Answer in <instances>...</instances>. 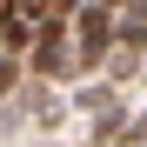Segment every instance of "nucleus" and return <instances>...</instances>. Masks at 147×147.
Listing matches in <instances>:
<instances>
[{"mask_svg":"<svg viewBox=\"0 0 147 147\" xmlns=\"http://www.w3.org/2000/svg\"><path fill=\"white\" fill-rule=\"evenodd\" d=\"M120 127H127V94H120L114 107L87 114V147H114V140H120Z\"/></svg>","mask_w":147,"mask_h":147,"instance_id":"1","label":"nucleus"},{"mask_svg":"<svg viewBox=\"0 0 147 147\" xmlns=\"http://www.w3.org/2000/svg\"><path fill=\"white\" fill-rule=\"evenodd\" d=\"M114 47H140L147 54V0H127L114 13Z\"/></svg>","mask_w":147,"mask_h":147,"instance_id":"2","label":"nucleus"},{"mask_svg":"<svg viewBox=\"0 0 147 147\" xmlns=\"http://www.w3.org/2000/svg\"><path fill=\"white\" fill-rule=\"evenodd\" d=\"M114 100H120V87H114V80H80V87L67 94V107H74V114H100V107H114Z\"/></svg>","mask_w":147,"mask_h":147,"instance_id":"3","label":"nucleus"},{"mask_svg":"<svg viewBox=\"0 0 147 147\" xmlns=\"http://www.w3.org/2000/svg\"><path fill=\"white\" fill-rule=\"evenodd\" d=\"M140 67H147V54H140V47H114V54H107V67H100V80H114V87H127V80H134Z\"/></svg>","mask_w":147,"mask_h":147,"instance_id":"4","label":"nucleus"},{"mask_svg":"<svg viewBox=\"0 0 147 147\" xmlns=\"http://www.w3.org/2000/svg\"><path fill=\"white\" fill-rule=\"evenodd\" d=\"M27 87V60H13V54H0V107L13 100V94Z\"/></svg>","mask_w":147,"mask_h":147,"instance_id":"5","label":"nucleus"},{"mask_svg":"<svg viewBox=\"0 0 147 147\" xmlns=\"http://www.w3.org/2000/svg\"><path fill=\"white\" fill-rule=\"evenodd\" d=\"M20 20H34V27H40V20H54V0H20Z\"/></svg>","mask_w":147,"mask_h":147,"instance_id":"6","label":"nucleus"},{"mask_svg":"<svg viewBox=\"0 0 147 147\" xmlns=\"http://www.w3.org/2000/svg\"><path fill=\"white\" fill-rule=\"evenodd\" d=\"M94 7H107V13H120V7H127V0H94Z\"/></svg>","mask_w":147,"mask_h":147,"instance_id":"7","label":"nucleus"}]
</instances>
